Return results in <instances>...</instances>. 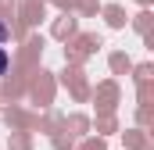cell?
<instances>
[{
	"instance_id": "6da1fadb",
	"label": "cell",
	"mask_w": 154,
	"mask_h": 150,
	"mask_svg": "<svg viewBox=\"0 0 154 150\" xmlns=\"http://www.w3.org/2000/svg\"><path fill=\"white\" fill-rule=\"evenodd\" d=\"M7 61H11V57H7V50H4V43H0V75L7 72Z\"/></svg>"
},
{
	"instance_id": "7a4b0ae2",
	"label": "cell",
	"mask_w": 154,
	"mask_h": 150,
	"mask_svg": "<svg viewBox=\"0 0 154 150\" xmlns=\"http://www.w3.org/2000/svg\"><path fill=\"white\" fill-rule=\"evenodd\" d=\"M4 39H7V29H4V22H0V43H4Z\"/></svg>"
}]
</instances>
